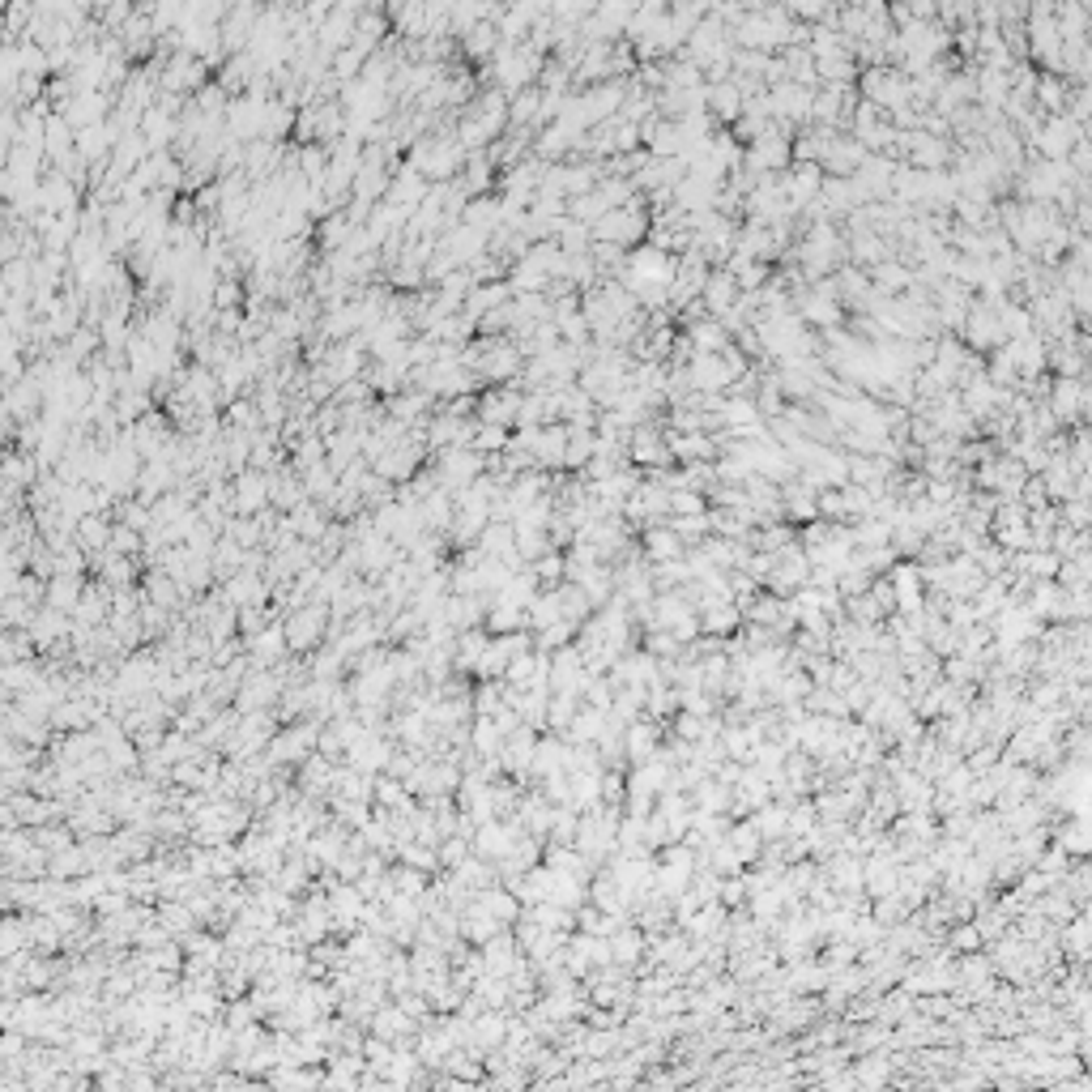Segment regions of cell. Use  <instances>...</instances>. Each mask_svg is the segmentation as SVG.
<instances>
[{"instance_id": "obj_1", "label": "cell", "mask_w": 1092, "mask_h": 1092, "mask_svg": "<svg viewBox=\"0 0 1092 1092\" xmlns=\"http://www.w3.org/2000/svg\"><path fill=\"white\" fill-rule=\"evenodd\" d=\"M465 162V150H461V141L457 137H427L415 146V171L423 175H457V167Z\"/></svg>"}, {"instance_id": "obj_2", "label": "cell", "mask_w": 1092, "mask_h": 1092, "mask_svg": "<svg viewBox=\"0 0 1092 1092\" xmlns=\"http://www.w3.org/2000/svg\"><path fill=\"white\" fill-rule=\"evenodd\" d=\"M738 286H734V278H730V270H709V278H705V286H700V303H705V312L709 316H721V312H730V307L738 303Z\"/></svg>"}, {"instance_id": "obj_3", "label": "cell", "mask_w": 1092, "mask_h": 1092, "mask_svg": "<svg viewBox=\"0 0 1092 1092\" xmlns=\"http://www.w3.org/2000/svg\"><path fill=\"white\" fill-rule=\"evenodd\" d=\"M483 423H500V427H512L521 415V397L512 393V388H491V393H483Z\"/></svg>"}, {"instance_id": "obj_4", "label": "cell", "mask_w": 1092, "mask_h": 1092, "mask_svg": "<svg viewBox=\"0 0 1092 1092\" xmlns=\"http://www.w3.org/2000/svg\"><path fill=\"white\" fill-rule=\"evenodd\" d=\"M461 48H465L469 60H491V56H496V48H500L496 22H474L469 30H461Z\"/></svg>"}, {"instance_id": "obj_5", "label": "cell", "mask_w": 1092, "mask_h": 1092, "mask_svg": "<svg viewBox=\"0 0 1092 1092\" xmlns=\"http://www.w3.org/2000/svg\"><path fill=\"white\" fill-rule=\"evenodd\" d=\"M645 551H649V564H662V560H678L683 555V538L666 525V529H649L645 533Z\"/></svg>"}, {"instance_id": "obj_6", "label": "cell", "mask_w": 1092, "mask_h": 1092, "mask_svg": "<svg viewBox=\"0 0 1092 1092\" xmlns=\"http://www.w3.org/2000/svg\"><path fill=\"white\" fill-rule=\"evenodd\" d=\"M602 726H606V713L602 709H581V713H576V721H572V738H581V743H585V738L602 734Z\"/></svg>"}, {"instance_id": "obj_7", "label": "cell", "mask_w": 1092, "mask_h": 1092, "mask_svg": "<svg viewBox=\"0 0 1092 1092\" xmlns=\"http://www.w3.org/2000/svg\"><path fill=\"white\" fill-rule=\"evenodd\" d=\"M653 747H657V734H653V726H632L628 730V751H632V759H653Z\"/></svg>"}, {"instance_id": "obj_8", "label": "cell", "mask_w": 1092, "mask_h": 1092, "mask_svg": "<svg viewBox=\"0 0 1092 1092\" xmlns=\"http://www.w3.org/2000/svg\"><path fill=\"white\" fill-rule=\"evenodd\" d=\"M1024 572H1037V576H1059V555H1020L1016 560Z\"/></svg>"}, {"instance_id": "obj_9", "label": "cell", "mask_w": 1092, "mask_h": 1092, "mask_svg": "<svg viewBox=\"0 0 1092 1092\" xmlns=\"http://www.w3.org/2000/svg\"><path fill=\"white\" fill-rule=\"evenodd\" d=\"M977 943H981V931H977V926H964V931L956 935V947H964V952H973Z\"/></svg>"}, {"instance_id": "obj_10", "label": "cell", "mask_w": 1092, "mask_h": 1092, "mask_svg": "<svg viewBox=\"0 0 1092 1092\" xmlns=\"http://www.w3.org/2000/svg\"><path fill=\"white\" fill-rule=\"evenodd\" d=\"M560 572H564V560H560V555H551V560L538 564V576H560Z\"/></svg>"}]
</instances>
